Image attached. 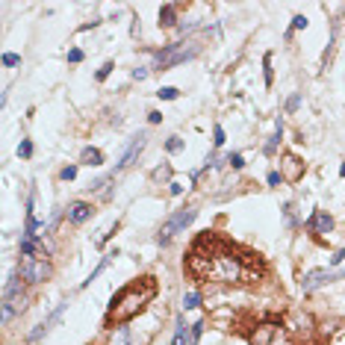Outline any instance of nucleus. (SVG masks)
Listing matches in <instances>:
<instances>
[{"label": "nucleus", "instance_id": "nucleus-1", "mask_svg": "<svg viewBox=\"0 0 345 345\" xmlns=\"http://www.w3.org/2000/svg\"><path fill=\"white\" fill-rule=\"evenodd\" d=\"M154 295H157V281H154V278H142V281L124 286V289L112 298V307H109L106 322H118V325L130 322L133 316H139V313L154 301Z\"/></svg>", "mask_w": 345, "mask_h": 345}, {"label": "nucleus", "instance_id": "nucleus-2", "mask_svg": "<svg viewBox=\"0 0 345 345\" xmlns=\"http://www.w3.org/2000/svg\"><path fill=\"white\" fill-rule=\"evenodd\" d=\"M198 53H201V44H198L195 38H189V41H174V44L162 47V50L154 56V68H157V71H168V68H174V65H180V62H186V59H195Z\"/></svg>", "mask_w": 345, "mask_h": 345}, {"label": "nucleus", "instance_id": "nucleus-3", "mask_svg": "<svg viewBox=\"0 0 345 345\" xmlns=\"http://www.w3.org/2000/svg\"><path fill=\"white\" fill-rule=\"evenodd\" d=\"M195 219H198V210H195V207L177 210V213H174V216H171V219H168L162 227H159V236H157V242H159V245H168V242H171V239H174L180 230H186V227H189Z\"/></svg>", "mask_w": 345, "mask_h": 345}, {"label": "nucleus", "instance_id": "nucleus-4", "mask_svg": "<svg viewBox=\"0 0 345 345\" xmlns=\"http://www.w3.org/2000/svg\"><path fill=\"white\" fill-rule=\"evenodd\" d=\"M50 263L47 260H24L18 266V275L24 278V283H44L50 278Z\"/></svg>", "mask_w": 345, "mask_h": 345}, {"label": "nucleus", "instance_id": "nucleus-5", "mask_svg": "<svg viewBox=\"0 0 345 345\" xmlns=\"http://www.w3.org/2000/svg\"><path fill=\"white\" fill-rule=\"evenodd\" d=\"M345 272H331V269H313V272H307L304 278H301V289H304V295H310V292H316L319 286H325V283H334L337 278H343Z\"/></svg>", "mask_w": 345, "mask_h": 345}, {"label": "nucleus", "instance_id": "nucleus-6", "mask_svg": "<svg viewBox=\"0 0 345 345\" xmlns=\"http://www.w3.org/2000/svg\"><path fill=\"white\" fill-rule=\"evenodd\" d=\"M145 145H148V133H139V136H133V142H130V148L121 154V159H118L115 171H124V168H130V165L136 162V157L145 151Z\"/></svg>", "mask_w": 345, "mask_h": 345}, {"label": "nucleus", "instance_id": "nucleus-7", "mask_svg": "<svg viewBox=\"0 0 345 345\" xmlns=\"http://www.w3.org/2000/svg\"><path fill=\"white\" fill-rule=\"evenodd\" d=\"M281 174H283V180H289V183H295V180H301L304 177V162L295 157V154H283V162H281Z\"/></svg>", "mask_w": 345, "mask_h": 345}, {"label": "nucleus", "instance_id": "nucleus-8", "mask_svg": "<svg viewBox=\"0 0 345 345\" xmlns=\"http://www.w3.org/2000/svg\"><path fill=\"white\" fill-rule=\"evenodd\" d=\"M94 216V207L89 204V201H74V204H68V221L71 224H83V221H89Z\"/></svg>", "mask_w": 345, "mask_h": 345}, {"label": "nucleus", "instance_id": "nucleus-9", "mask_svg": "<svg viewBox=\"0 0 345 345\" xmlns=\"http://www.w3.org/2000/svg\"><path fill=\"white\" fill-rule=\"evenodd\" d=\"M275 337H278V322H263V325H257V331L248 337V343L251 345H272Z\"/></svg>", "mask_w": 345, "mask_h": 345}, {"label": "nucleus", "instance_id": "nucleus-10", "mask_svg": "<svg viewBox=\"0 0 345 345\" xmlns=\"http://www.w3.org/2000/svg\"><path fill=\"white\" fill-rule=\"evenodd\" d=\"M331 227H334V219H331L325 210H316V213H313V219L307 221V230H310V233H316V236L331 233Z\"/></svg>", "mask_w": 345, "mask_h": 345}, {"label": "nucleus", "instance_id": "nucleus-11", "mask_svg": "<svg viewBox=\"0 0 345 345\" xmlns=\"http://www.w3.org/2000/svg\"><path fill=\"white\" fill-rule=\"evenodd\" d=\"M177 12H180V6H177V3H165V6L159 9V27H162V30L177 27Z\"/></svg>", "mask_w": 345, "mask_h": 345}, {"label": "nucleus", "instance_id": "nucleus-12", "mask_svg": "<svg viewBox=\"0 0 345 345\" xmlns=\"http://www.w3.org/2000/svg\"><path fill=\"white\" fill-rule=\"evenodd\" d=\"M281 139H283V121L278 118V124H275V133H272V139L266 142V148H263V154H269V157H272V154L278 151V145H281Z\"/></svg>", "mask_w": 345, "mask_h": 345}, {"label": "nucleus", "instance_id": "nucleus-13", "mask_svg": "<svg viewBox=\"0 0 345 345\" xmlns=\"http://www.w3.org/2000/svg\"><path fill=\"white\" fill-rule=\"evenodd\" d=\"M174 345H192V328H186L183 316L177 319V331H174Z\"/></svg>", "mask_w": 345, "mask_h": 345}, {"label": "nucleus", "instance_id": "nucleus-14", "mask_svg": "<svg viewBox=\"0 0 345 345\" xmlns=\"http://www.w3.org/2000/svg\"><path fill=\"white\" fill-rule=\"evenodd\" d=\"M80 162H83V165H103V154H100L97 148H83Z\"/></svg>", "mask_w": 345, "mask_h": 345}, {"label": "nucleus", "instance_id": "nucleus-15", "mask_svg": "<svg viewBox=\"0 0 345 345\" xmlns=\"http://www.w3.org/2000/svg\"><path fill=\"white\" fill-rule=\"evenodd\" d=\"M263 74H266V86H272V83H275V71H272V53H266V56H263Z\"/></svg>", "mask_w": 345, "mask_h": 345}, {"label": "nucleus", "instance_id": "nucleus-16", "mask_svg": "<svg viewBox=\"0 0 345 345\" xmlns=\"http://www.w3.org/2000/svg\"><path fill=\"white\" fill-rule=\"evenodd\" d=\"M201 304V292H186L183 295V310H195Z\"/></svg>", "mask_w": 345, "mask_h": 345}, {"label": "nucleus", "instance_id": "nucleus-17", "mask_svg": "<svg viewBox=\"0 0 345 345\" xmlns=\"http://www.w3.org/2000/svg\"><path fill=\"white\" fill-rule=\"evenodd\" d=\"M18 157H21V159H30V157H32V142H30V139H21V145H18Z\"/></svg>", "mask_w": 345, "mask_h": 345}, {"label": "nucleus", "instance_id": "nucleus-18", "mask_svg": "<svg viewBox=\"0 0 345 345\" xmlns=\"http://www.w3.org/2000/svg\"><path fill=\"white\" fill-rule=\"evenodd\" d=\"M44 334H47V325L41 322V325H35V328H32L30 334H27V340H30V343H38V340H41Z\"/></svg>", "mask_w": 345, "mask_h": 345}, {"label": "nucleus", "instance_id": "nucleus-19", "mask_svg": "<svg viewBox=\"0 0 345 345\" xmlns=\"http://www.w3.org/2000/svg\"><path fill=\"white\" fill-rule=\"evenodd\" d=\"M109 345H130V331H127V328H118V334L112 337Z\"/></svg>", "mask_w": 345, "mask_h": 345}, {"label": "nucleus", "instance_id": "nucleus-20", "mask_svg": "<svg viewBox=\"0 0 345 345\" xmlns=\"http://www.w3.org/2000/svg\"><path fill=\"white\" fill-rule=\"evenodd\" d=\"M165 151H168V154H177V151H183V139H180V136H171V139L165 142Z\"/></svg>", "mask_w": 345, "mask_h": 345}, {"label": "nucleus", "instance_id": "nucleus-21", "mask_svg": "<svg viewBox=\"0 0 345 345\" xmlns=\"http://www.w3.org/2000/svg\"><path fill=\"white\" fill-rule=\"evenodd\" d=\"M157 94H159V97H162V100H174V97H177V94H180V92H177V89H174V86H162V89H159V92H157Z\"/></svg>", "mask_w": 345, "mask_h": 345}, {"label": "nucleus", "instance_id": "nucleus-22", "mask_svg": "<svg viewBox=\"0 0 345 345\" xmlns=\"http://www.w3.org/2000/svg\"><path fill=\"white\" fill-rule=\"evenodd\" d=\"M74 177H77V165H65V168L59 171V180H65V183L74 180Z\"/></svg>", "mask_w": 345, "mask_h": 345}, {"label": "nucleus", "instance_id": "nucleus-23", "mask_svg": "<svg viewBox=\"0 0 345 345\" xmlns=\"http://www.w3.org/2000/svg\"><path fill=\"white\" fill-rule=\"evenodd\" d=\"M3 65L6 68H15V65H21V56L18 53H3Z\"/></svg>", "mask_w": 345, "mask_h": 345}, {"label": "nucleus", "instance_id": "nucleus-24", "mask_svg": "<svg viewBox=\"0 0 345 345\" xmlns=\"http://www.w3.org/2000/svg\"><path fill=\"white\" fill-rule=\"evenodd\" d=\"M213 145H216V148H221V145H224V130H221L219 124H216V130H213Z\"/></svg>", "mask_w": 345, "mask_h": 345}, {"label": "nucleus", "instance_id": "nucleus-25", "mask_svg": "<svg viewBox=\"0 0 345 345\" xmlns=\"http://www.w3.org/2000/svg\"><path fill=\"white\" fill-rule=\"evenodd\" d=\"M298 106H301V94H292V97L286 100V112H295Z\"/></svg>", "mask_w": 345, "mask_h": 345}, {"label": "nucleus", "instance_id": "nucleus-26", "mask_svg": "<svg viewBox=\"0 0 345 345\" xmlns=\"http://www.w3.org/2000/svg\"><path fill=\"white\" fill-rule=\"evenodd\" d=\"M227 165H233V168H242V165H245L242 154H230V157H227Z\"/></svg>", "mask_w": 345, "mask_h": 345}, {"label": "nucleus", "instance_id": "nucleus-27", "mask_svg": "<svg viewBox=\"0 0 345 345\" xmlns=\"http://www.w3.org/2000/svg\"><path fill=\"white\" fill-rule=\"evenodd\" d=\"M266 180H269V186H281V183H283V174H281V171H269Z\"/></svg>", "mask_w": 345, "mask_h": 345}, {"label": "nucleus", "instance_id": "nucleus-28", "mask_svg": "<svg viewBox=\"0 0 345 345\" xmlns=\"http://www.w3.org/2000/svg\"><path fill=\"white\" fill-rule=\"evenodd\" d=\"M201 334H204V322H195V325H192V345L201 340Z\"/></svg>", "mask_w": 345, "mask_h": 345}, {"label": "nucleus", "instance_id": "nucleus-29", "mask_svg": "<svg viewBox=\"0 0 345 345\" xmlns=\"http://www.w3.org/2000/svg\"><path fill=\"white\" fill-rule=\"evenodd\" d=\"M304 27H307V18H304V15H295V18H292V32H295V30H304Z\"/></svg>", "mask_w": 345, "mask_h": 345}, {"label": "nucleus", "instance_id": "nucleus-30", "mask_svg": "<svg viewBox=\"0 0 345 345\" xmlns=\"http://www.w3.org/2000/svg\"><path fill=\"white\" fill-rule=\"evenodd\" d=\"M68 62H83V50L80 47H71L68 50Z\"/></svg>", "mask_w": 345, "mask_h": 345}, {"label": "nucleus", "instance_id": "nucleus-31", "mask_svg": "<svg viewBox=\"0 0 345 345\" xmlns=\"http://www.w3.org/2000/svg\"><path fill=\"white\" fill-rule=\"evenodd\" d=\"M112 68H115V62H106V65H103V68L97 71V80H106V77L112 74Z\"/></svg>", "mask_w": 345, "mask_h": 345}, {"label": "nucleus", "instance_id": "nucleus-32", "mask_svg": "<svg viewBox=\"0 0 345 345\" xmlns=\"http://www.w3.org/2000/svg\"><path fill=\"white\" fill-rule=\"evenodd\" d=\"M148 121H151V124H159V121H162V112H159V109L148 112Z\"/></svg>", "mask_w": 345, "mask_h": 345}, {"label": "nucleus", "instance_id": "nucleus-33", "mask_svg": "<svg viewBox=\"0 0 345 345\" xmlns=\"http://www.w3.org/2000/svg\"><path fill=\"white\" fill-rule=\"evenodd\" d=\"M345 260V251H337V254H334V257H331V266H340V263H343Z\"/></svg>", "mask_w": 345, "mask_h": 345}, {"label": "nucleus", "instance_id": "nucleus-34", "mask_svg": "<svg viewBox=\"0 0 345 345\" xmlns=\"http://www.w3.org/2000/svg\"><path fill=\"white\" fill-rule=\"evenodd\" d=\"M145 77H148V71H145V68H136V71H133V80H145Z\"/></svg>", "mask_w": 345, "mask_h": 345}, {"label": "nucleus", "instance_id": "nucleus-35", "mask_svg": "<svg viewBox=\"0 0 345 345\" xmlns=\"http://www.w3.org/2000/svg\"><path fill=\"white\" fill-rule=\"evenodd\" d=\"M168 174H171V168H168V165H162V168H157V174H154V177H168Z\"/></svg>", "mask_w": 345, "mask_h": 345}, {"label": "nucleus", "instance_id": "nucleus-36", "mask_svg": "<svg viewBox=\"0 0 345 345\" xmlns=\"http://www.w3.org/2000/svg\"><path fill=\"white\" fill-rule=\"evenodd\" d=\"M168 186H171V195H180V192H183V186H180V183H168Z\"/></svg>", "mask_w": 345, "mask_h": 345}, {"label": "nucleus", "instance_id": "nucleus-37", "mask_svg": "<svg viewBox=\"0 0 345 345\" xmlns=\"http://www.w3.org/2000/svg\"><path fill=\"white\" fill-rule=\"evenodd\" d=\"M340 177H345V162L340 165Z\"/></svg>", "mask_w": 345, "mask_h": 345}]
</instances>
